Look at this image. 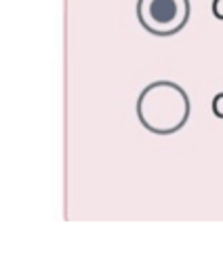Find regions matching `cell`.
Instances as JSON below:
<instances>
[{
    "mask_svg": "<svg viewBox=\"0 0 223 253\" xmlns=\"http://www.w3.org/2000/svg\"><path fill=\"white\" fill-rule=\"evenodd\" d=\"M192 104L179 84L156 81L141 91L137 99V116L143 129L156 135H171L187 123Z\"/></svg>",
    "mask_w": 223,
    "mask_h": 253,
    "instance_id": "obj_1",
    "label": "cell"
},
{
    "mask_svg": "<svg viewBox=\"0 0 223 253\" xmlns=\"http://www.w3.org/2000/svg\"><path fill=\"white\" fill-rule=\"evenodd\" d=\"M213 114L223 118V93H217L213 99Z\"/></svg>",
    "mask_w": 223,
    "mask_h": 253,
    "instance_id": "obj_3",
    "label": "cell"
},
{
    "mask_svg": "<svg viewBox=\"0 0 223 253\" xmlns=\"http://www.w3.org/2000/svg\"><path fill=\"white\" fill-rule=\"evenodd\" d=\"M213 15L217 19H223V0H213Z\"/></svg>",
    "mask_w": 223,
    "mask_h": 253,
    "instance_id": "obj_4",
    "label": "cell"
},
{
    "mask_svg": "<svg viewBox=\"0 0 223 253\" xmlns=\"http://www.w3.org/2000/svg\"><path fill=\"white\" fill-rule=\"evenodd\" d=\"M189 0H137V19L154 36H173L189 19Z\"/></svg>",
    "mask_w": 223,
    "mask_h": 253,
    "instance_id": "obj_2",
    "label": "cell"
}]
</instances>
